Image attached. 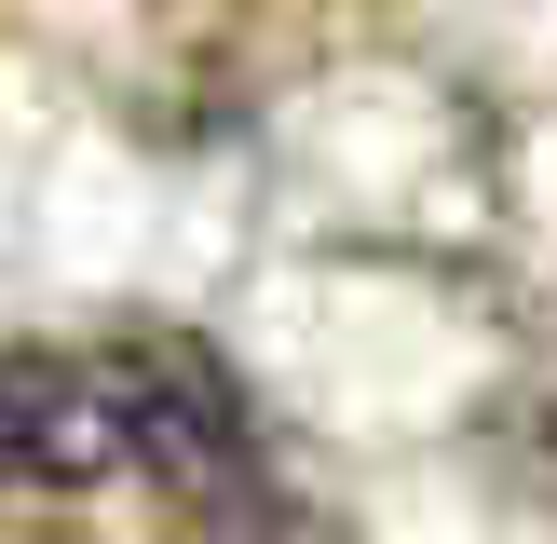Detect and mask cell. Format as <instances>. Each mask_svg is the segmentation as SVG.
I'll use <instances>...</instances> for the list:
<instances>
[{"label":"cell","instance_id":"cell-1","mask_svg":"<svg viewBox=\"0 0 557 544\" xmlns=\"http://www.w3.org/2000/svg\"><path fill=\"white\" fill-rule=\"evenodd\" d=\"M245 408L190 341H27L0 354V477L109 490V477H232Z\"/></svg>","mask_w":557,"mask_h":544},{"label":"cell","instance_id":"cell-2","mask_svg":"<svg viewBox=\"0 0 557 544\" xmlns=\"http://www.w3.org/2000/svg\"><path fill=\"white\" fill-rule=\"evenodd\" d=\"M272 544H341V531H272Z\"/></svg>","mask_w":557,"mask_h":544}]
</instances>
